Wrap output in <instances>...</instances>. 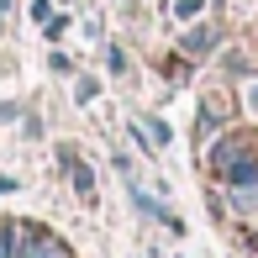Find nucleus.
I'll return each mask as SVG.
<instances>
[{"instance_id":"2","label":"nucleus","mask_w":258,"mask_h":258,"mask_svg":"<svg viewBox=\"0 0 258 258\" xmlns=\"http://www.w3.org/2000/svg\"><path fill=\"white\" fill-rule=\"evenodd\" d=\"M16 258H69L63 248H58L53 237H42V232H32V237H21V253Z\"/></svg>"},{"instance_id":"1","label":"nucleus","mask_w":258,"mask_h":258,"mask_svg":"<svg viewBox=\"0 0 258 258\" xmlns=\"http://www.w3.org/2000/svg\"><path fill=\"white\" fill-rule=\"evenodd\" d=\"M221 179H227L232 190H253V184H258V158L242 153L237 163H227V169H221Z\"/></svg>"},{"instance_id":"4","label":"nucleus","mask_w":258,"mask_h":258,"mask_svg":"<svg viewBox=\"0 0 258 258\" xmlns=\"http://www.w3.org/2000/svg\"><path fill=\"white\" fill-rule=\"evenodd\" d=\"M63 169L74 174V190H79V195L90 201V195H95V174H90V169H85V163H79L74 153H63Z\"/></svg>"},{"instance_id":"3","label":"nucleus","mask_w":258,"mask_h":258,"mask_svg":"<svg viewBox=\"0 0 258 258\" xmlns=\"http://www.w3.org/2000/svg\"><path fill=\"white\" fill-rule=\"evenodd\" d=\"M242 153H253V148H248V137H221V143H216V153H211V163H216V174L227 169V163H237Z\"/></svg>"},{"instance_id":"6","label":"nucleus","mask_w":258,"mask_h":258,"mask_svg":"<svg viewBox=\"0 0 258 258\" xmlns=\"http://www.w3.org/2000/svg\"><path fill=\"white\" fill-rule=\"evenodd\" d=\"M211 42H216V37H211V32H206V27H195V32H190V37H184V48H190V53H206V48H211Z\"/></svg>"},{"instance_id":"5","label":"nucleus","mask_w":258,"mask_h":258,"mask_svg":"<svg viewBox=\"0 0 258 258\" xmlns=\"http://www.w3.org/2000/svg\"><path fill=\"white\" fill-rule=\"evenodd\" d=\"M21 253V227L16 221H0V258H16Z\"/></svg>"}]
</instances>
